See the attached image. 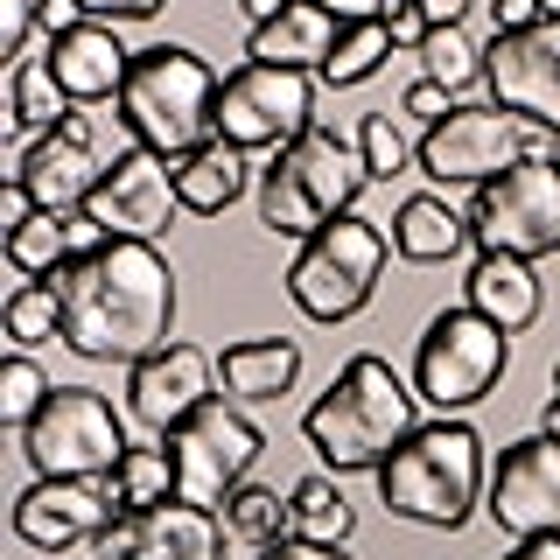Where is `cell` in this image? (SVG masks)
<instances>
[{"mask_svg": "<svg viewBox=\"0 0 560 560\" xmlns=\"http://www.w3.org/2000/svg\"><path fill=\"white\" fill-rule=\"evenodd\" d=\"M469 238H477V253H512V259H533V267L553 259L560 253V162L553 154L477 183Z\"/></svg>", "mask_w": 560, "mask_h": 560, "instance_id": "10", "label": "cell"}, {"mask_svg": "<svg viewBox=\"0 0 560 560\" xmlns=\"http://www.w3.org/2000/svg\"><path fill=\"white\" fill-rule=\"evenodd\" d=\"M84 218L98 224L105 238H162L175 218H183V197H175V162L154 148H119L105 183L92 189Z\"/></svg>", "mask_w": 560, "mask_h": 560, "instance_id": "14", "label": "cell"}, {"mask_svg": "<svg viewBox=\"0 0 560 560\" xmlns=\"http://www.w3.org/2000/svg\"><path fill=\"white\" fill-rule=\"evenodd\" d=\"M483 78H490V98L498 105H512V113L560 133V22L553 14L518 28V35H490Z\"/></svg>", "mask_w": 560, "mask_h": 560, "instance_id": "16", "label": "cell"}, {"mask_svg": "<svg viewBox=\"0 0 560 560\" xmlns=\"http://www.w3.org/2000/svg\"><path fill=\"white\" fill-rule=\"evenodd\" d=\"M63 294V343L92 364H140L175 343V267L154 238H105L98 253L49 273Z\"/></svg>", "mask_w": 560, "mask_h": 560, "instance_id": "1", "label": "cell"}, {"mask_svg": "<svg viewBox=\"0 0 560 560\" xmlns=\"http://www.w3.org/2000/svg\"><path fill=\"white\" fill-rule=\"evenodd\" d=\"M133 560H224V518L183 498L133 512Z\"/></svg>", "mask_w": 560, "mask_h": 560, "instance_id": "23", "label": "cell"}, {"mask_svg": "<svg viewBox=\"0 0 560 560\" xmlns=\"http://www.w3.org/2000/svg\"><path fill=\"white\" fill-rule=\"evenodd\" d=\"M105 168H113V154H105V127L98 113H70L63 127H49L43 140H28L22 154H14V183L35 197V210H84L92 203V189L105 183Z\"/></svg>", "mask_w": 560, "mask_h": 560, "instance_id": "13", "label": "cell"}, {"mask_svg": "<svg viewBox=\"0 0 560 560\" xmlns=\"http://www.w3.org/2000/svg\"><path fill=\"white\" fill-rule=\"evenodd\" d=\"M35 35H43L35 28V0H0V49H8V63L22 57Z\"/></svg>", "mask_w": 560, "mask_h": 560, "instance_id": "37", "label": "cell"}, {"mask_svg": "<svg viewBox=\"0 0 560 560\" xmlns=\"http://www.w3.org/2000/svg\"><path fill=\"white\" fill-rule=\"evenodd\" d=\"M539 14H553V22H560V0H539Z\"/></svg>", "mask_w": 560, "mask_h": 560, "instance_id": "49", "label": "cell"}, {"mask_svg": "<svg viewBox=\"0 0 560 560\" xmlns=\"http://www.w3.org/2000/svg\"><path fill=\"white\" fill-rule=\"evenodd\" d=\"M78 22H84V8H78V0H35V28H43L49 43H57V35H70Z\"/></svg>", "mask_w": 560, "mask_h": 560, "instance_id": "42", "label": "cell"}, {"mask_svg": "<svg viewBox=\"0 0 560 560\" xmlns=\"http://www.w3.org/2000/svg\"><path fill=\"white\" fill-rule=\"evenodd\" d=\"M105 490H113L119 512H154V504H168L175 498V455H168V442L127 448L113 463V477H105Z\"/></svg>", "mask_w": 560, "mask_h": 560, "instance_id": "30", "label": "cell"}, {"mask_svg": "<svg viewBox=\"0 0 560 560\" xmlns=\"http://www.w3.org/2000/svg\"><path fill=\"white\" fill-rule=\"evenodd\" d=\"M504 560H560V533H547V539H512V553Z\"/></svg>", "mask_w": 560, "mask_h": 560, "instance_id": "45", "label": "cell"}, {"mask_svg": "<svg viewBox=\"0 0 560 560\" xmlns=\"http://www.w3.org/2000/svg\"><path fill=\"white\" fill-rule=\"evenodd\" d=\"M203 399H218V358L197 350V343H168V350H154V358L127 364V413L154 434H168L175 420H189Z\"/></svg>", "mask_w": 560, "mask_h": 560, "instance_id": "17", "label": "cell"}, {"mask_svg": "<svg viewBox=\"0 0 560 560\" xmlns=\"http://www.w3.org/2000/svg\"><path fill=\"white\" fill-rule=\"evenodd\" d=\"M553 393H560V364H553Z\"/></svg>", "mask_w": 560, "mask_h": 560, "instance_id": "50", "label": "cell"}, {"mask_svg": "<svg viewBox=\"0 0 560 560\" xmlns=\"http://www.w3.org/2000/svg\"><path fill=\"white\" fill-rule=\"evenodd\" d=\"M533 22H547L539 0H490V28H498V35H518V28H533Z\"/></svg>", "mask_w": 560, "mask_h": 560, "instance_id": "41", "label": "cell"}, {"mask_svg": "<svg viewBox=\"0 0 560 560\" xmlns=\"http://www.w3.org/2000/svg\"><path fill=\"white\" fill-rule=\"evenodd\" d=\"M385 57H393V28L385 22H343L337 35V49H329V63L315 70V78L329 84V92H350V84H372Z\"/></svg>", "mask_w": 560, "mask_h": 560, "instance_id": "32", "label": "cell"}, {"mask_svg": "<svg viewBox=\"0 0 560 560\" xmlns=\"http://www.w3.org/2000/svg\"><path fill=\"white\" fill-rule=\"evenodd\" d=\"M358 154L372 168V183H393V175L420 168V127L407 113H364L358 119Z\"/></svg>", "mask_w": 560, "mask_h": 560, "instance_id": "31", "label": "cell"}, {"mask_svg": "<svg viewBox=\"0 0 560 560\" xmlns=\"http://www.w3.org/2000/svg\"><path fill=\"white\" fill-rule=\"evenodd\" d=\"M315 127V70H280L245 57L218 92V140L245 154H280Z\"/></svg>", "mask_w": 560, "mask_h": 560, "instance_id": "12", "label": "cell"}, {"mask_svg": "<svg viewBox=\"0 0 560 560\" xmlns=\"http://www.w3.org/2000/svg\"><path fill=\"white\" fill-rule=\"evenodd\" d=\"M413 57H420V78H434V84H442V92H455V98H463L469 84L483 78V49L469 43L463 22H434L428 43H420Z\"/></svg>", "mask_w": 560, "mask_h": 560, "instance_id": "33", "label": "cell"}, {"mask_svg": "<svg viewBox=\"0 0 560 560\" xmlns=\"http://www.w3.org/2000/svg\"><path fill=\"white\" fill-rule=\"evenodd\" d=\"M469 210H455L448 197H407L393 218V253L407 267H448V259L469 253Z\"/></svg>", "mask_w": 560, "mask_h": 560, "instance_id": "25", "label": "cell"}, {"mask_svg": "<svg viewBox=\"0 0 560 560\" xmlns=\"http://www.w3.org/2000/svg\"><path fill=\"white\" fill-rule=\"evenodd\" d=\"M288 512H294V539H323V547H350L358 533V504L343 498V483L329 477H302L288 490Z\"/></svg>", "mask_w": 560, "mask_h": 560, "instance_id": "28", "label": "cell"}, {"mask_svg": "<svg viewBox=\"0 0 560 560\" xmlns=\"http://www.w3.org/2000/svg\"><path fill=\"white\" fill-rule=\"evenodd\" d=\"M78 8L92 14V22H113L119 28V22H154L168 0H78Z\"/></svg>", "mask_w": 560, "mask_h": 560, "instance_id": "38", "label": "cell"}, {"mask_svg": "<svg viewBox=\"0 0 560 560\" xmlns=\"http://www.w3.org/2000/svg\"><path fill=\"white\" fill-rule=\"evenodd\" d=\"M337 22H385V14L399 8V0H323Z\"/></svg>", "mask_w": 560, "mask_h": 560, "instance_id": "44", "label": "cell"}, {"mask_svg": "<svg viewBox=\"0 0 560 560\" xmlns=\"http://www.w3.org/2000/svg\"><path fill=\"white\" fill-rule=\"evenodd\" d=\"M455 105H463V98H455V92H442L434 78H413L407 92H399V113H407L420 133H428V127H442V119L455 113Z\"/></svg>", "mask_w": 560, "mask_h": 560, "instance_id": "36", "label": "cell"}, {"mask_svg": "<svg viewBox=\"0 0 560 560\" xmlns=\"http://www.w3.org/2000/svg\"><path fill=\"white\" fill-rule=\"evenodd\" d=\"M98 245H105V232L84 210H35L22 232H8V267L28 273V280H49V273H63L70 259L98 253Z\"/></svg>", "mask_w": 560, "mask_h": 560, "instance_id": "24", "label": "cell"}, {"mask_svg": "<svg viewBox=\"0 0 560 560\" xmlns=\"http://www.w3.org/2000/svg\"><path fill=\"white\" fill-rule=\"evenodd\" d=\"M385 259H393V232H378L364 210H343L337 224L302 238V253L288 259V294L308 323H350V315L372 308Z\"/></svg>", "mask_w": 560, "mask_h": 560, "instance_id": "6", "label": "cell"}, {"mask_svg": "<svg viewBox=\"0 0 560 560\" xmlns=\"http://www.w3.org/2000/svg\"><path fill=\"white\" fill-rule=\"evenodd\" d=\"M218 518H224V539H238V547H253V553L294 533L288 498H280V490H267V483H238L232 498L218 504Z\"/></svg>", "mask_w": 560, "mask_h": 560, "instance_id": "29", "label": "cell"}, {"mask_svg": "<svg viewBox=\"0 0 560 560\" xmlns=\"http://www.w3.org/2000/svg\"><path fill=\"white\" fill-rule=\"evenodd\" d=\"M218 92H224V78L197 49L154 43V49H133V70L119 84L113 113L133 133V148H154L168 162H183L203 140H218Z\"/></svg>", "mask_w": 560, "mask_h": 560, "instance_id": "4", "label": "cell"}, {"mask_svg": "<svg viewBox=\"0 0 560 560\" xmlns=\"http://www.w3.org/2000/svg\"><path fill=\"white\" fill-rule=\"evenodd\" d=\"M162 442L175 455V498L218 512L238 483H253V463L267 448V434L238 413V399H203L189 420H175Z\"/></svg>", "mask_w": 560, "mask_h": 560, "instance_id": "11", "label": "cell"}, {"mask_svg": "<svg viewBox=\"0 0 560 560\" xmlns=\"http://www.w3.org/2000/svg\"><path fill=\"white\" fill-rule=\"evenodd\" d=\"M49 35H35V43L14 57V92H8V127L14 133H49V127H63L78 105H70V92L57 84V63H49Z\"/></svg>", "mask_w": 560, "mask_h": 560, "instance_id": "27", "label": "cell"}, {"mask_svg": "<svg viewBox=\"0 0 560 560\" xmlns=\"http://www.w3.org/2000/svg\"><path fill=\"white\" fill-rule=\"evenodd\" d=\"M280 8H288V0H238V14H245V22H253V28H267Z\"/></svg>", "mask_w": 560, "mask_h": 560, "instance_id": "47", "label": "cell"}, {"mask_svg": "<svg viewBox=\"0 0 560 560\" xmlns=\"http://www.w3.org/2000/svg\"><path fill=\"white\" fill-rule=\"evenodd\" d=\"M539 154H553V127H539V119L512 113V105H455L442 127L420 133V175H434V183H490V175L518 168V162H539Z\"/></svg>", "mask_w": 560, "mask_h": 560, "instance_id": "8", "label": "cell"}, {"mask_svg": "<svg viewBox=\"0 0 560 560\" xmlns=\"http://www.w3.org/2000/svg\"><path fill=\"white\" fill-rule=\"evenodd\" d=\"M385 28H393V49H420V43H428V28H434V22H428V14L413 8V0H399V8L385 14Z\"/></svg>", "mask_w": 560, "mask_h": 560, "instance_id": "40", "label": "cell"}, {"mask_svg": "<svg viewBox=\"0 0 560 560\" xmlns=\"http://www.w3.org/2000/svg\"><path fill=\"white\" fill-rule=\"evenodd\" d=\"M49 393H57V385L43 378V364H35L28 350H14V358L0 364V420H8V428H28V420L49 407Z\"/></svg>", "mask_w": 560, "mask_h": 560, "instance_id": "35", "label": "cell"}, {"mask_svg": "<svg viewBox=\"0 0 560 560\" xmlns=\"http://www.w3.org/2000/svg\"><path fill=\"white\" fill-rule=\"evenodd\" d=\"M253 560H358V553H350V547H323V539H273V547H259Z\"/></svg>", "mask_w": 560, "mask_h": 560, "instance_id": "39", "label": "cell"}, {"mask_svg": "<svg viewBox=\"0 0 560 560\" xmlns=\"http://www.w3.org/2000/svg\"><path fill=\"white\" fill-rule=\"evenodd\" d=\"M92 560H98V553H92Z\"/></svg>", "mask_w": 560, "mask_h": 560, "instance_id": "51", "label": "cell"}, {"mask_svg": "<svg viewBox=\"0 0 560 560\" xmlns=\"http://www.w3.org/2000/svg\"><path fill=\"white\" fill-rule=\"evenodd\" d=\"M28 218H35V197H28V189L8 175V189H0V232H22Z\"/></svg>", "mask_w": 560, "mask_h": 560, "instance_id": "43", "label": "cell"}, {"mask_svg": "<svg viewBox=\"0 0 560 560\" xmlns=\"http://www.w3.org/2000/svg\"><path fill=\"white\" fill-rule=\"evenodd\" d=\"M539 428H547V434H560V393L547 399V413H539Z\"/></svg>", "mask_w": 560, "mask_h": 560, "instance_id": "48", "label": "cell"}, {"mask_svg": "<svg viewBox=\"0 0 560 560\" xmlns=\"http://www.w3.org/2000/svg\"><path fill=\"white\" fill-rule=\"evenodd\" d=\"M113 490L105 483H78V477H35L22 498H14V533L43 553H63V547H92L113 518Z\"/></svg>", "mask_w": 560, "mask_h": 560, "instance_id": "18", "label": "cell"}, {"mask_svg": "<svg viewBox=\"0 0 560 560\" xmlns=\"http://www.w3.org/2000/svg\"><path fill=\"white\" fill-rule=\"evenodd\" d=\"M127 420L113 413V399L92 385H57L49 407L22 428V455L35 463V477H78V483H105L113 463L127 455Z\"/></svg>", "mask_w": 560, "mask_h": 560, "instance_id": "9", "label": "cell"}, {"mask_svg": "<svg viewBox=\"0 0 560 560\" xmlns=\"http://www.w3.org/2000/svg\"><path fill=\"white\" fill-rule=\"evenodd\" d=\"M253 183V154L232 148V140H203L197 154L175 162V197H183V218H218L232 210Z\"/></svg>", "mask_w": 560, "mask_h": 560, "instance_id": "26", "label": "cell"}, {"mask_svg": "<svg viewBox=\"0 0 560 560\" xmlns=\"http://www.w3.org/2000/svg\"><path fill=\"white\" fill-rule=\"evenodd\" d=\"M302 378V343L294 337H238L218 350V393L238 407H267V399L294 393Z\"/></svg>", "mask_w": 560, "mask_h": 560, "instance_id": "21", "label": "cell"}, {"mask_svg": "<svg viewBox=\"0 0 560 560\" xmlns=\"http://www.w3.org/2000/svg\"><path fill=\"white\" fill-rule=\"evenodd\" d=\"M372 477H378V504L393 518L428 525V533H463L469 512H477V498L490 490L483 434L469 428L463 413L420 420V428L385 455Z\"/></svg>", "mask_w": 560, "mask_h": 560, "instance_id": "3", "label": "cell"}, {"mask_svg": "<svg viewBox=\"0 0 560 560\" xmlns=\"http://www.w3.org/2000/svg\"><path fill=\"white\" fill-rule=\"evenodd\" d=\"M49 63H57V84L70 92V105H105V98H119V84H127L133 49L119 43L113 22H92V14H84L70 35H57Z\"/></svg>", "mask_w": 560, "mask_h": 560, "instance_id": "19", "label": "cell"}, {"mask_svg": "<svg viewBox=\"0 0 560 560\" xmlns=\"http://www.w3.org/2000/svg\"><path fill=\"white\" fill-rule=\"evenodd\" d=\"M463 302L490 315L504 337H525L547 308V288H539L533 259H512V253H477L469 259V280H463Z\"/></svg>", "mask_w": 560, "mask_h": 560, "instance_id": "20", "label": "cell"}, {"mask_svg": "<svg viewBox=\"0 0 560 560\" xmlns=\"http://www.w3.org/2000/svg\"><path fill=\"white\" fill-rule=\"evenodd\" d=\"M0 323H8L14 343H57L63 337V294L57 280H22V288L8 294V308H0Z\"/></svg>", "mask_w": 560, "mask_h": 560, "instance_id": "34", "label": "cell"}, {"mask_svg": "<svg viewBox=\"0 0 560 560\" xmlns=\"http://www.w3.org/2000/svg\"><path fill=\"white\" fill-rule=\"evenodd\" d=\"M504 372H512V337L469 302L442 308L413 343V393L434 413H469L477 399L498 393Z\"/></svg>", "mask_w": 560, "mask_h": 560, "instance_id": "7", "label": "cell"}, {"mask_svg": "<svg viewBox=\"0 0 560 560\" xmlns=\"http://www.w3.org/2000/svg\"><path fill=\"white\" fill-rule=\"evenodd\" d=\"M420 14H428V22H463L469 14V0H413Z\"/></svg>", "mask_w": 560, "mask_h": 560, "instance_id": "46", "label": "cell"}, {"mask_svg": "<svg viewBox=\"0 0 560 560\" xmlns=\"http://www.w3.org/2000/svg\"><path fill=\"white\" fill-rule=\"evenodd\" d=\"M364 183H372V168H364L358 140L337 127H308L259 168V224L273 238H315L343 210H358Z\"/></svg>", "mask_w": 560, "mask_h": 560, "instance_id": "5", "label": "cell"}, {"mask_svg": "<svg viewBox=\"0 0 560 560\" xmlns=\"http://www.w3.org/2000/svg\"><path fill=\"white\" fill-rule=\"evenodd\" d=\"M413 407H420L413 378H399L378 350H358V358L329 378V393L302 413V434H308V448L323 455L329 477H358V469H378L385 455L420 428Z\"/></svg>", "mask_w": 560, "mask_h": 560, "instance_id": "2", "label": "cell"}, {"mask_svg": "<svg viewBox=\"0 0 560 560\" xmlns=\"http://www.w3.org/2000/svg\"><path fill=\"white\" fill-rule=\"evenodd\" d=\"M483 512L498 518V533L512 539H547L560 533V434H525L504 448V463L490 469Z\"/></svg>", "mask_w": 560, "mask_h": 560, "instance_id": "15", "label": "cell"}, {"mask_svg": "<svg viewBox=\"0 0 560 560\" xmlns=\"http://www.w3.org/2000/svg\"><path fill=\"white\" fill-rule=\"evenodd\" d=\"M343 22L323 8V0H288L267 28L245 35V57L253 63H280V70H323L329 49H337Z\"/></svg>", "mask_w": 560, "mask_h": 560, "instance_id": "22", "label": "cell"}]
</instances>
